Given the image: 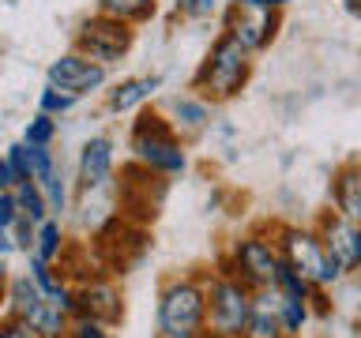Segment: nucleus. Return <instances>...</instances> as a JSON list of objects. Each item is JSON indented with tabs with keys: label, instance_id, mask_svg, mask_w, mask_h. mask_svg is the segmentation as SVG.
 <instances>
[{
	"label": "nucleus",
	"instance_id": "393cba45",
	"mask_svg": "<svg viewBox=\"0 0 361 338\" xmlns=\"http://www.w3.org/2000/svg\"><path fill=\"white\" fill-rule=\"evenodd\" d=\"M75 338H106V334H102L98 323H79V334Z\"/></svg>",
	"mask_w": 361,
	"mask_h": 338
},
{
	"label": "nucleus",
	"instance_id": "f03ea898",
	"mask_svg": "<svg viewBox=\"0 0 361 338\" xmlns=\"http://www.w3.org/2000/svg\"><path fill=\"white\" fill-rule=\"evenodd\" d=\"M166 338H196L203 327V293L188 282L169 286L162 297V312H158Z\"/></svg>",
	"mask_w": 361,
	"mask_h": 338
},
{
	"label": "nucleus",
	"instance_id": "6e6552de",
	"mask_svg": "<svg viewBox=\"0 0 361 338\" xmlns=\"http://www.w3.org/2000/svg\"><path fill=\"white\" fill-rule=\"evenodd\" d=\"M102 79H106V68L87 61V56H75V53L49 64V87L68 90V94H83V90L98 87Z\"/></svg>",
	"mask_w": 361,
	"mask_h": 338
},
{
	"label": "nucleus",
	"instance_id": "423d86ee",
	"mask_svg": "<svg viewBox=\"0 0 361 338\" xmlns=\"http://www.w3.org/2000/svg\"><path fill=\"white\" fill-rule=\"evenodd\" d=\"M248 312H252V304H248V293L241 286L219 282V286L211 289V323H214V331H219L222 338L245 334Z\"/></svg>",
	"mask_w": 361,
	"mask_h": 338
},
{
	"label": "nucleus",
	"instance_id": "cd10ccee",
	"mask_svg": "<svg viewBox=\"0 0 361 338\" xmlns=\"http://www.w3.org/2000/svg\"><path fill=\"white\" fill-rule=\"evenodd\" d=\"M264 4H282V0H264Z\"/></svg>",
	"mask_w": 361,
	"mask_h": 338
},
{
	"label": "nucleus",
	"instance_id": "5701e85b",
	"mask_svg": "<svg viewBox=\"0 0 361 338\" xmlns=\"http://www.w3.org/2000/svg\"><path fill=\"white\" fill-rule=\"evenodd\" d=\"M180 11H188V15H211L214 11V0H177Z\"/></svg>",
	"mask_w": 361,
	"mask_h": 338
},
{
	"label": "nucleus",
	"instance_id": "a878e982",
	"mask_svg": "<svg viewBox=\"0 0 361 338\" xmlns=\"http://www.w3.org/2000/svg\"><path fill=\"white\" fill-rule=\"evenodd\" d=\"M0 338H30L23 327H8V331H0Z\"/></svg>",
	"mask_w": 361,
	"mask_h": 338
},
{
	"label": "nucleus",
	"instance_id": "412c9836",
	"mask_svg": "<svg viewBox=\"0 0 361 338\" xmlns=\"http://www.w3.org/2000/svg\"><path fill=\"white\" fill-rule=\"evenodd\" d=\"M72 101H75V94H68V90L61 94L56 87H45V94H42V109H45V113H64L68 106H72Z\"/></svg>",
	"mask_w": 361,
	"mask_h": 338
},
{
	"label": "nucleus",
	"instance_id": "f8f14e48",
	"mask_svg": "<svg viewBox=\"0 0 361 338\" xmlns=\"http://www.w3.org/2000/svg\"><path fill=\"white\" fill-rule=\"evenodd\" d=\"M282 331H286V327H282V315H279V308H271L267 297L248 312V327H245L248 338H279Z\"/></svg>",
	"mask_w": 361,
	"mask_h": 338
},
{
	"label": "nucleus",
	"instance_id": "7ed1b4c3",
	"mask_svg": "<svg viewBox=\"0 0 361 338\" xmlns=\"http://www.w3.org/2000/svg\"><path fill=\"white\" fill-rule=\"evenodd\" d=\"M286 263L298 270L305 282H316V286H327V282L338 278V263L327 256L324 241H316L312 233H286Z\"/></svg>",
	"mask_w": 361,
	"mask_h": 338
},
{
	"label": "nucleus",
	"instance_id": "4be33fe9",
	"mask_svg": "<svg viewBox=\"0 0 361 338\" xmlns=\"http://www.w3.org/2000/svg\"><path fill=\"white\" fill-rule=\"evenodd\" d=\"M53 139V120L49 117H34V124L27 128V143L30 146H45Z\"/></svg>",
	"mask_w": 361,
	"mask_h": 338
},
{
	"label": "nucleus",
	"instance_id": "aec40b11",
	"mask_svg": "<svg viewBox=\"0 0 361 338\" xmlns=\"http://www.w3.org/2000/svg\"><path fill=\"white\" fill-rule=\"evenodd\" d=\"M56 244H61V230H56V222H42L38 230V259L45 263V259H53Z\"/></svg>",
	"mask_w": 361,
	"mask_h": 338
},
{
	"label": "nucleus",
	"instance_id": "0eeeda50",
	"mask_svg": "<svg viewBox=\"0 0 361 338\" xmlns=\"http://www.w3.org/2000/svg\"><path fill=\"white\" fill-rule=\"evenodd\" d=\"M79 45L90 53V61H117V56L128 49V30H124L121 19L102 15L83 23V34H79Z\"/></svg>",
	"mask_w": 361,
	"mask_h": 338
},
{
	"label": "nucleus",
	"instance_id": "f3484780",
	"mask_svg": "<svg viewBox=\"0 0 361 338\" xmlns=\"http://www.w3.org/2000/svg\"><path fill=\"white\" fill-rule=\"evenodd\" d=\"M102 8L113 19H143V15H151L154 0H102Z\"/></svg>",
	"mask_w": 361,
	"mask_h": 338
},
{
	"label": "nucleus",
	"instance_id": "39448f33",
	"mask_svg": "<svg viewBox=\"0 0 361 338\" xmlns=\"http://www.w3.org/2000/svg\"><path fill=\"white\" fill-rule=\"evenodd\" d=\"M135 151H140V158L147 165L166 169V173L185 169V151H180L173 132H169L158 117H143V124L135 128Z\"/></svg>",
	"mask_w": 361,
	"mask_h": 338
},
{
	"label": "nucleus",
	"instance_id": "9d476101",
	"mask_svg": "<svg viewBox=\"0 0 361 338\" xmlns=\"http://www.w3.org/2000/svg\"><path fill=\"white\" fill-rule=\"evenodd\" d=\"M237 267L245 270V278L252 282V286H267V282H275V275H279V259L264 241H241L237 244Z\"/></svg>",
	"mask_w": 361,
	"mask_h": 338
},
{
	"label": "nucleus",
	"instance_id": "f257e3e1",
	"mask_svg": "<svg viewBox=\"0 0 361 338\" xmlns=\"http://www.w3.org/2000/svg\"><path fill=\"white\" fill-rule=\"evenodd\" d=\"M245 75H248V49H245L237 38H230V34H226V38L214 42L207 64H203L200 87H207L211 98H230V94H237V90H241Z\"/></svg>",
	"mask_w": 361,
	"mask_h": 338
},
{
	"label": "nucleus",
	"instance_id": "1a4fd4ad",
	"mask_svg": "<svg viewBox=\"0 0 361 338\" xmlns=\"http://www.w3.org/2000/svg\"><path fill=\"white\" fill-rule=\"evenodd\" d=\"M324 248L338 267H361V225L350 218H327L324 225Z\"/></svg>",
	"mask_w": 361,
	"mask_h": 338
},
{
	"label": "nucleus",
	"instance_id": "4468645a",
	"mask_svg": "<svg viewBox=\"0 0 361 338\" xmlns=\"http://www.w3.org/2000/svg\"><path fill=\"white\" fill-rule=\"evenodd\" d=\"M154 87H158V79H128V83H121L117 90H113V109H132V106H140L143 98H151L154 94Z\"/></svg>",
	"mask_w": 361,
	"mask_h": 338
},
{
	"label": "nucleus",
	"instance_id": "9b49d317",
	"mask_svg": "<svg viewBox=\"0 0 361 338\" xmlns=\"http://www.w3.org/2000/svg\"><path fill=\"white\" fill-rule=\"evenodd\" d=\"M113 169V146L109 139H90L83 146V158H79V177H83L87 188H102L109 180Z\"/></svg>",
	"mask_w": 361,
	"mask_h": 338
},
{
	"label": "nucleus",
	"instance_id": "2eb2a0df",
	"mask_svg": "<svg viewBox=\"0 0 361 338\" xmlns=\"http://www.w3.org/2000/svg\"><path fill=\"white\" fill-rule=\"evenodd\" d=\"M16 312L23 315V320H30V327H34V320H38V315L45 312L42 289H38V286H30L27 278L16 282Z\"/></svg>",
	"mask_w": 361,
	"mask_h": 338
},
{
	"label": "nucleus",
	"instance_id": "a211bd4d",
	"mask_svg": "<svg viewBox=\"0 0 361 338\" xmlns=\"http://www.w3.org/2000/svg\"><path fill=\"white\" fill-rule=\"evenodd\" d=\"M8 165L16 173V184L19 180H34V154H30V143H16L8 151Z\"/></svg>",
	"mask_w": 361,
	"mask_h": 338
},
{
	"label": "nucleus",
	"instance_id": "6ab92c4d",
	"mask_svg": "<svg viewBox=\"0 0 361 338\" xmlns=\"http://www.w3.org/2000/svg\"><path fill=\"white\" fill-rule=\"evenodd\" d=\"M173 113H177L180 124H188V128H200V124H207V106H203V101L177 98V101H173Z\"/></svg>",
	"mask_w": 361,
	"mask_h": 338
},
{
	"label": "nucleus",
	"instance_id": "dca6fc26",
	"mask_svg": "<svg viewBox=\"0 0 361 338\" xmlns=\"http://www.w3.org/2000/svg\"><path fill=\"white\" fill-rule=\"evenodd\" d=\"M16 207H19V214L23 218H30V222H42V214H45V203H42V192L30 184V180H19L16 184Z\"/></svg>",
	"mask_w": 361,
	"mask_h": 338
},
{
	"label": "nucleus",
	"instance_id": "ddd939ff",
	"mask_svg": "<svg viewBox=\"0 0 361 338\" xmlns=\"http://www.w3.org/2000/svg\"><path fill=\"white\" fill-rule=\"evenodd\" d=\"M335 199H338V207H343V214L350 222H361V169H350V173L338 177Z\"/></svg>",
	"mask_w": 361,
	"mask_h": 338
},
{
	"label": "nucleus",
	"instance_id": "bb28decb",
	"mask_svg": "<svg viewBox=\"0 0 361 338\" xmlns=\"http://www.w3.org/2000/svg\"><path fill=\"white\" fill-rule=\"evenodd\" d=\"M350 11H361V0H350Z\"/></svg>",
	"mask_w": 361,
	"mask_h": 338
},
{
	"label": "nucleus",
	"instance_id": "20e7f679",
	"mask_svg": "<svg viewBox=\"0 0 361 338\" xmlns=\"http://www.w3.org/2000/svg\"><path fill=\"white\" fill-rule=\"evenodd\" d=\"M230 38H237L248 53L275 38V4L264 0H233L230 4Z\"/></svg>",
	"mask_w": 361,
	"mask_h": 338
},
{
	"label": "nucleus",
	"instance_id": "b1692460",
	"mask_svg": "<svg viewBox=\"0 0 361 338\" xmlns=\"http://www.w3.org/2000/svg\"><path fill=\"white\" fill-rule=\"evenodd\" d=\"M16 184V173H11V165H8V158H0V192Z\"/></svg>",
	"mask_w": 361,
	"mask_h": 338
}]
</instances>
